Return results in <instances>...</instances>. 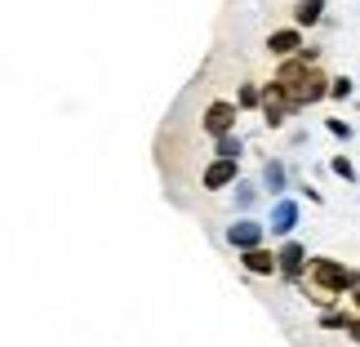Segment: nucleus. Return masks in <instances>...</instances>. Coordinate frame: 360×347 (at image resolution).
<instances>
[{"instance_id": "3", "label": "nucleus", "mask_w": 360, "mask_h": 347, "mask_svg": "<svg viewBox=\"0 0 360 347\" xmlns=\"http://www.w3.org/2000/svg\"><path fill=\"white\" fill-rule=\"evenodd\" d=\"M236 174H240V160L236 156H214L200 170V191H223L227 183H236Z\"/></svg>"}, {"instance_id": "9", "label": "nucleus", "mask_w": 360, "mask_h": 347, "mask_svg": "<svg viewBox=\"0 0 360 347\" xmlns=\"http://www.w3.org/2000/svg\"><path fill=\"white\" fill-rule=\"evenodd\" d=\"M289 18H294V27L311 32V27L325 18V0H294V5H289Z\"/></svg>"}, {"instance_id": "4", "label": "nucleus", "mask_w": 360, "mask_h": 347, "mask_svg": "<svg viewBox=\"0 0 360 347\" xmlns=\"http://www.w3.org/2000/svg\"><path fill=\"white\" fill-rule=\"evenodd\" d=\"M302 267H307V249H302V241H294V236H281V249H276V276L298 281Z\"/></svg>"}, {"instance_id": "16", "label": "nucleus", "mask_w": 360, "mask_h": 347, "mask_svg": "<svg viewBox=\"0 0 360 347\" xmlns=\"http://www.w3.org/2000/svg\"><path fill=\"white\" fill-rule=\"evenodd\" d=\"M342 334H347L352 343H360V316H352V321H347V325H342Z\"/></svg>"}, {"instance_id": "8", "label": "nucleus", "mask_w": 360, "mask_h": 347, "mask_svg": "<svg viewBox=\"0 0 360 347\" xmlns=\"http://www.w3.org/2000/svg\"><path fill=\"white\" fill-rule=\"evenodd\" d=\"M294 227H298V205L289 196H276V205H271V236H289Z\"/></svg>"}, {"instance_id": "10", "label": "nucleus", "mask_w": 360, "mask_h": 347, "mask_svg": "<svg viewBox=\"0 0 360 347\" xmlns=\"http://www.w3.org/2000/svg\"><path fill=\"white\" fill-rule=\"evenodd\" d=\"M262 178H267L271 196H285V165L281 160H267V165H262Z\"/></svg>"}, {"instance_id": "7", "label": "nucleus", "mask_w": 360, "mask_h": 347, "mask_svg": "<svg viewBox=\"0 0 360 347\" xmlns=\"http://www.w3.org/2000/svg\"><path fill=\"white\" fill-rule=\"evenodd\" d=\"M262 241H267V227H262L258 218H236V223L227 227V245L236 249V254L249 249V245H262Z\"/></svg>"}, {"instance_id": "11", "label": "nucleus", "mask_w": 360, "mask_h": 347, "mask_svg": "<svg viewBox=\"0 0 360 347\" xmlns=\"http://www.w3.org/2000/svg\"><path fill=\"white\" fill-rule=\"evenodd\" d=\"M236 107H240V112H254V107H258V85H254V80H240V85H236Z\"/></svg>"}, {"instance_id": "5", "label": "nucleus", "mask_w": 360, "mask_h": 347, "mask_svg": "<svg viewBox=\"0 0 360 347\" xmlns=\"http://www.w3.org/2000/svg\"><path fill=\"white\" fill-rule=\"evenodd\" d=\"M240 267L249 276H258V281H276V249H267V241L240 249Z\"/></svg>"}, {"instance_id": "2", "label": "nucleus", "mask_w": 360, "mask_h": 347, "mask_svg": "<svg viewBox=\"0 0 360 347\" xmlns=\"http://www.w3.org/2000/svg\"><path fill=\"white\" fill-rule=\"evenodd\" d=\"M236 120H240L236 99H227V94H210V103H205V112H200V138H205V143H214L218 134L236 130Z\"/></svg>"}, {"instance_id": "13", "label": "nucleus", "mask_w": 360, "mask_h": 347, "mask_svg": "<svg viewBox=\"0 0 360 347\" xmlns=\"http://www.w3.org/2000/svg\"><path fill=\"white\" fill-rule=\"evenodd\" d=\"M329 99H338V103L352 99V80L347 76H334V80H329Z\"/></svg>"}, {"instance_id": "1", "label": "nucleus", "mask_w": 360, "mask_h": 347, "mask_svg": "<svg viewBox=\"0 0 360 347\" xmlns=\"http://www.w3.org/2000/svg\"><path fill=\"white\" fill-rule=\"evenodd\" d=\"M302 281H307V294H311V308H334V303L352 289V267L338 258H307V267H302Z\"/></svg>"}, {"instance_id": "12", "label": "nucleus", "mask_w": 360, "mask_h": 347, "mask_svg": "<svg viewBox=\"0 0 360 347\" xmlns=\"http://www.w3.org/2000/svg\"><path fill=\"white\" fill-rule=\"evenodd\" d=\"M329 170H334L338 178H347V183H356V165L347 156H334V160H329Z\"/></svg>"}, {"instance_id": "18", "label": "nucleus", "mask_w": 360, "mask_h": 347, "mask_svg": "<svg viewBox=\"0 0 360 347\" xmlns=\"http://www.w3.org/2000/svg\"><path fill=\"white\" fill-rule=\"evenodd\" d=\"M352 316H360V285H352Z\"/></svg>"}, {"instance_id": "15", "label": "nucleus", "mask_w": 360, "mask_h": 347, "mask_svg": "<svg viewBox=\"0 0 360 347\" xmlns=\"http://www.w3.org/2000/svg\"><path fill=\"white\" fill-rule=\"evenodd\" d=\"M329 125V134H338V138H352V125L347 120H325Z\"/></svg>"}, {"instance_id": "17", "label": "nucleus", "mask_w": 360, "mask_h": 347, "mask_svg": "<svg viewBox=\"0 0 360 347\" xmlns=\"http://www.w3.org/2000/svg\"><path fill=\"white\" fill-rule=\"evenodd\" d=\"M298 191H302V196H307V201H316V205H321V201H325V196H321V191H316V187H311V183H302V187H298Z\"/></svg>"}, {"instance_id": "6", "label": "nucleus", "mask_w": 360, "mask_h": 347, "mask_svg": "<svg viewBox=\"0 0 360 347\" xmlns=\"http://www.w3.org/2000/svg\"><path fill=\"white\" fill-rule=\"evenodd\" d=\"M302 45H307V40H302V27H271L267 32V53L271 58H289V53H298Z\"/></svg>"}, {"instance_id": "14", "label": "nucleus", "mask_w": 360, "mask_h": 347, "mask_svg": "<svg viewBox=\"0 0 360 347\" xmlns=\"http://www.w3.org/2000/svg\"><path fill=\"white\" fill-rule=\"evenodd\" d=\"M254 201H258V196H254V187L245 183V187H240V196H236V210H249V205H254Z\"/></svg>"}]
</instances>
